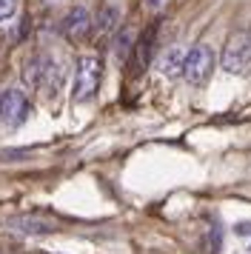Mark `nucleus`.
I'll list each match as a JSON object with an SVG mask.
<instances>
[{
    "label": "nucleus",
    "mask_w": 251,
    "mask_h": 254,
    "mask_svg": "<svg viewBox=\"0 0 251 254\" xmlns=\"http://www.w3.org/2000/svg\"><path fill=\"white\" fill-rule=\"evenodd\" d=\"M234 234H237L240 240H249L251 243V223H249V220H246V223H237V226H234Z\"/></svg>",
    "instance_id": "13"
},
{
    "label": "nucleus",
    "mask_w": 251,
    "mask_h": 254,
    "mask_svg": "<svg viewBox=\"0 0 251 254\" xmlns=\"http://www.w3.org/2000/svg\"><path fill=\"white\" fill-rule=\"evenodd\" d=\"M186 58H188V52L180 46H171L163 58H160V71L166 74V77H177V74H183V69H186Z\"/></svg>",
    "instance_id": "8"
},
{
    "label": "nucleus",
    "mask_w": 251,
    "mask_h": 254,
    "mask_svg": "<svg viewBox=\"0 0 251 254\" xmlns=\"http://www.w3.org/2000/svg\"><path fill=\"white\" fill-rule=\"evenodd\" d=\"M117 20H120V12L114 9V6H106L100 12V17L94 20V29L100 32V35H106V32H114L117 29Z\"/></svg>",
    "instance_id": "10"
},
{
    "label": "nucleus",
    "mask_w": 251,
    "mask_h": 254,
    "mask_svg": "<svg viewBox=\"0 0 251 254\" xmlns=\"http://www.w3.org/2000/svg\"><path fill=\"white\" fill-rule=\"evenodd\" d=\"M11 226L23 231V234H49V231H55V223H49L43 217H14Z\"/></svg>",
    "instance_id": "9"
},
{
    "label": "nucleus",
    "mask_w": 251,
    "mask_h": 254,
    "mask_svg": "<svg viewBox=\"0 0 251 254\" xmlns=\"http://www.w3.org/2000/svg\"><path fill=\"white\" fill-rule=\"evenodd\" d=\"M32 115V106L26 100L20 89H6L0 92V126L3 128H17L26 123V117Z\"/></svg>",
    "instance_id": "4"
},
{
    "label": "nucleus",
    "mask_w": 251,
    "mask_h": 254,
    "mask_svg": "<svg viewBox=\"0 0 251 254\" xmlns=\"http://www.w3.org/2000/svg\"><path fill=\"white\" fill-rule=\"evenodd\" d=\"M154 40H157V26H148L143 35L137 37L134 49H131V69L140 74L143 69H148V63L154 58Z\"/></svg>",
    "instance_id": "7"
},
{
    "label": "nucleus",
    "mask_w": 251,
    "mask_h": 254,
    "mask_svg": "<svg viewBox=\"0 0 251 254\" xmlns=\"http://www.w3.org/2000/svg\"><path fill=\"white\" fill-rule=\"evenodd\" d=\"M131 49H134V46H128V35H120V37H117V43H114V55H117L120 60H123L126 55L131 52Z\"/></svg>",
    "instance_id": "12"
},
{
    "label": "nucleus",
    "mask_w": 251,
    "mask_h": 254,
    "mask_svg": "<svg viewBox=\"0 0 251 254\" xmlns=\"http://www.w3.org/2000/svg\"><path fill=\"white\" fill-rule=\"evenodd\" d=\"M26 80L37 86L46 97H55L60 92V86H63V69L57 66L52 58H34L29 66H26Z\"/></svg>",
    "instance_id": "2"
},
{
    "label": "nucleus",
    "mask_w": 251,
    "mask_h": 254,
    "mask_svg": "<svg viewBox=\"0 0 251 254\" xmlns=\"http://www.w3.org/2000/svg\"><path fill=\"white\" fill-rule=\"evenodd\" d=\"M91 29H94V17H91V12L86 6H74V9H68V14L63 17V35H66L68 40H74V43L86 40Z\"/></svg>",
    "instance_id": "6"
},
{
    "label": "nucleus",
    "mask_w": 251,
    "mask_h": 254,
    "mask_svg": "<svg viewBox=\"0 0 251 254\" xmlns=\"http://www.w3.org/2000/svg\"><path fill=\"white\" fill-rule=\"evenodd\" d=\"M214 71V52L211 46H194L186 58V69H183V77L191 83V86H203Z\"/></svg>",
    "instance_id": "5"
},
{
    "label": "nucleus",
    "mask_w": 251,
    "mask_h": 254,
    "mask_svg": "<svg viewBox=\"0 0 251 254\" xmlns=\"http://www.w3.org/2000/svg\"><path fill=\"white\" fill-rule=\"evenodd\" d=\"M14 12H17V0H0V23L11 20Z\"/></svg>",
    "instance_id": "11"
},
{
    "label": "nucleus",
    "mask_w": 251,
    "mask_h": 254,
    "mask_svg": "<svg viewBox=\"0 0 251 254\" xmlns=\"http://www.w3.org/2000/svg\"><path fill=\"white\" fill-rule=\"evenodd\" d=\"M103 77V60L97 55H83L74 69V83H71V100L74 103H89L100 89Z\"/></svg>",
    "instance_id": "1"
},
{
    "label": "nucleus",
    "mask_w": 251,
    "mask_h": 254,
    "mask_svg": "<svg viewBox=\"0 0 251 254\" xmlns=\"http://www.w3.org/2000/svg\"><path fill=\"white\" fill-rule=\"evenodd\" d=\"M251 60V35L249 29H237V32H231L226 40V46H223V71L228 74H240V71H246V63Z\"/></svg>",
    "instance_id": "3"
}]
</instances>
